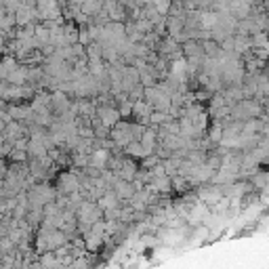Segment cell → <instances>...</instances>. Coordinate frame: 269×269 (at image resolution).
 I'll use <instances>...</instances> for the list:
<instances>
[{
	"label": "cell",
	"instance_id": "obj_16",
	"mask_svg": "<svg viewBox=\"0 0 269 269\" xmlns=\"http://www.w3.org/2000/svg\"><path fill=\"white\" fill-rule=\"evenodd\" d=\"M170 2L173 0H154V4H156V9H158L162 15H168V9H170Z\"/></svg>",
	"mask_w": 269,
	"mask_h": 269
},
{
	"label": "cell",
	"instance_id": "obj_13",
	"mask_svg": "<svg viewBox=\"0 0 269 269\" xmlns=\"http://www.w3.org/2000/svg\"><path fill=\"white\" fill-rule=\"evenodd\" d=\"M29 160V156L26 149H17V147H13L11 149V154H9V162H27Z\"/></svg>",
	"mask_w": 269,
	"mask_h": 269
},
{
	"label": "cell",
	"instance_id": "obj_17",
	"mask_svg": "<svg viewBox=\"0 0 269 269\" xmlns=\"http://www.w3.org/2000/svg\"><path fill=\"white\" fill-rule=\"evenodd\" d=\"M4 13H6V9H4V6H0V17H2Z\"/></svg>",
	"mask_w": 269,
	"mask_h": 269
},
{
	"label": "cell",
	"instance_id": "obj_8",
	"mask_svg": "<svg viewBox=\"0 0 269 269\" xmlns=\"http://www.w3.org/2000/svg\"><path fill=\"white\" fill-rule=\"evenodd\" d=\"M99 202V206L103 208V213L106 211H109V208H118V206H122V200H120V196H118V193L114 191V189H108L106 193H103V196L97 200Z\"/></svg>",
	"mask_w": 269,
	"mask_h": 269
},
{
	"label": "cell",
	"instance_id": "obj_12",
	"mask_svg": "<svg viewBox=\"0 0 269 269\" xmlns=\"http://www.w3.org/2000/svg\"><path fill=\"white\" fill-rule=\"evenodd\" d=\"M252 47H267L269 49V34H265V32H261V29H259V32H255V34H252Z\"/></svg>",
	"mask_w": 269,
	"mask_h": 269
},
{
	"label": "cell",
	"instance_id": "obj_14",
	"mask_svg": "<svg viewBox=\"0 0 269 269\" xmlns=\"http://www.w3.org/2000/svg\"><path fill=\"white\" fill-rule=\"evenodd\" d=\"M118 109H120L122 118H129V116H133V101H131V99H124V101H120V103H118Z\"/></svg>",
	"mask_w": 269,
	"mask_h": 269
},
{
	"label": "cell",
	"instance_id": "obj_9",
	"mask_svg": "<svg viewBox=\"0 0 269 269\" xmlns=\"http://www.w3.org/2000/svg\"><path fill=\"white\" fill-rule=\"evenodd\" d=\"M6 80H9L11 84H27V63L19 61V65L6 76Z\"/></svg>",
	"mask_w": 269,
	"mask_h": 269
},
{
	"label": "cell",
	"instance_id": "obj_1",
	"mask_svg": "<svg viewBox=\"0 0 269 269\" xmlns=\"http://www.w3.org/2000/svg\"><path fill=\"white\" fill-rule=\"evenodd\" d=\"M36 13H38V21L63 17V9L59 0H36Z\"/></svg>",
	"mask_w": 269,
	"mask_h": 269
},
{
	"label": "cell",
	"instance_id": "obj_7",
	"mask_svg": "<svg viewBox=\"0 0 269 269\" xmlns=\"http://www.w3.org/2000/svg\"><path fill=\"white\" fill-rule=\"evenodd\" d=\"M111 189H114L118 196H120V200H129V198H133V193L137 191V188H134L133 181H126V179H120V177L114 179V183H111Z\"/></svg>",
	"mask_w": 269,
	"mask_h": 269
},
{
	"label": "cell",
	"instance_id": "obj_2",
	"mask_svg": "<svg viewBox=\"0 0 269 269\" xmlns=\"http://www.w3.org/2000/svg\"><path fill=\"white\" fill-rule=\"evenodd\" d=\"M109 139L114 141V143L120 147V149H124L126 145L131 143V141H134V139H133V122L120 120V122L114 126V129L109 131Z\"/></svg>",
	"mask_w": 269,
	"mask_h": 269
},
{
	"label": "cell",
	"instance_id": "obj_5",
	"mask_svg": "<svg viewBox=\"0 0 269 269\" xmlns=\"http://www.w3.org/2000/svg\"><path fill=\"white\" fill-rule=\"evenodd\" d=\"M72 99H70V95L67 93H63V91H51V109H53V114L55 116H63V114H67L70 111V108H72Z\"/></svg>",
	"mask_w": 269,
	"mask_h": 269
},
{
	"label": "cell",
	"instance_id": "obj_3",
	"mask_svg": "<svg viewBox=\"0 0 269 269\" xmlns=\"http://www.w3.org/2000/svg\"><path fill=\"white\" fill-rule=\"evenodd\" d=\"M95 116L99 118L108 129H114V126L120 122V118H122L120 109H118L116 106H108V103H99V106H97V114Z\"/></svg>",
	"mask_w": 269,
	"mask_h": 269
},
{
	"label": "cell",
	"instance_id": "obj_6",
	"mask_svg": "<svg viewBox=\"0 0 269 269\" xmlns=\"http://www.w3.org/2000/svg\"><path fill=\"white\" fill-rule=\"evenodd\" d=\"M145 188L156 191V193H160V196H166V193L173 191V183H170V177L168 175H158V177L149 179V183L145 185Z\"/></svg>",
	"mask_w": 269,
	"mask_h": 269
},
{
	"label": "cell",
	"instance_id": "obj_10",
	"mask_svg": "<svg viewBox=\"0 0 269 269\" xmlns=\"http://www.w3.org/2000/svg\"><path fill=\"white\" fill-rule=\"evenodd\" d=\"M124 152H126V156H131V158H134V160H143L147 156L143 145H141V141H131V143L124 147Z\"/></svg>",
	"mask_w": 269,
	"mask_h": 269
},
{
	"label": "cell",
	"instance_id": "obj_15",
	"mask_svg": "<svg viewBox=\"0 0 269 269\" xmlns=\"http://www.w3.org/2000/svg\"><path fill=\"white\" fill-rule=\"evenodd\" d=\"M134 26H137V27H139L143 34H147V32H152V29H154V24H152V21H149V19H145V17L134 19Z\"/></svg>",
	"mask_w": 269,
	"mask_h": 269
},
{
	"label": "cell",
	"instance_id": "obj_4",
	"mask_svg": "<svg viewBox=\"0 0 269 269\" xmlns=\"http://www.w3.org/2000/svg\"><path fill=\"white\" fill-rule=\"evenodd\" d=\"M80 189V179H78V173L76 170H70V173H61L57 179V191L59 193H65V196H70V193L78 191Z\"/></svg>",
	"mask_w": 269,
	"mask_h": 269
},
{
	"label": "cell",
	"instance_id": "obj_11",
	"mask_svg": "<svg viewBox=\"0 0 269 269\" xmlns=\"http://www.w3.org/2000/svg\"><path fill=\"white\" fill-rule=\"evenodd\" d=\"M15 27H17V17H15V13L6 11L2 17H0V29L9 32V29H15Z\"/></svg>",
	"mask_w": 269,
	"mask_h": 269
},
{
	"label": "cell",
	"instance_id": "obj_18",
	"mask_svg": "<svg viewBox=\"0 0 269 269\" xmlns=\"http://www.w3.org/2000/svg\"><path fill=\"white\" fill-rule=\"evenodd\" d=\"M59 2H61V4H65V2H67V0H59Z\"/></svg>",
	"mask_w": 269,
	"mask_h": 269
}]
</instances>
